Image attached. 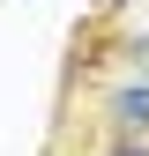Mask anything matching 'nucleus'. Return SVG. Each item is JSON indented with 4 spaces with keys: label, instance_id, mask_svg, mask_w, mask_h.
Segmentation results:
<instances>
[{
    "label": "nucleus",
    "instance_id": "1",
    "mask_svg": "<svg viewBox=\"0 0 149 156\" xmlns=\"http://www.w3.org/2000/svg\"><path fill=\"white\" fill-rule=\"evenodd\" d=\"M112 126L149 134V89H119V97H112Z\"/></svg>",
    "mask_w": 149,
    "mask_h": 156
},
{
    "label": "nucleus",
    "instance_id": "2",
    "mask_svg": "<svg viewBox=\"0 0 149 156\" xmlns=\"http://www.w3.org/2000/svg\"><path fill=\"white\" fill-rule=\"evenodd\" d=\"M112 156H149V149H112Z\"/></svg>",
    "mask_w": 149,
    "mask_h": 156
}]
</instances>
